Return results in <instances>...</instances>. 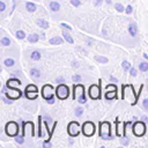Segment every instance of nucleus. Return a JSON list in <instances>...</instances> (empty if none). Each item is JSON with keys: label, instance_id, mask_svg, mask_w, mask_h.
Returning <instances> with one entry per match:
<instances>
[{"label": "nucleus", "instance_id": "obj_1", "mask_svg": "<svg viewBox=\"0 0 148 148\" xmlns=\"http://www.w3.org/2000/svg\"><path fill=\"white\" fill-rule=\"evenodd\" d=\"M74 98H77L79 99V103L83 104L86 103V95H84V88L82 84H76L74 88H73V99Z\"/></svg>", "mask_w": 148, "mask_h": 148}, {"label": "nucleus", "instance_id": "obj_2", "mask_svg": "<svg viewBox=\"0 0 148 148\" xmlns=\"http://www.w3.org/2000/svg\"><path fill=\"white\" fill-rule=\"evenodd\" d=\"M99 136L104 140H110L112 139L111 131H110V124L108 121L99 123Z\"/></svg>", "mask_w": 148, "mask_h": 148}, {"label": "nucleus", "instance_id": "obj_3", "mask_svg": "<svg viewBox=\"0 0 148 148\" xmlns=\"http://www.w3.org/2000/svg\"><path fill=\"white\" fill-rule=\"evenodd\" d=\"M42 94H43V97L50 103L52 104L54 102V98H53V87L51 84H46L43 87L42 89Z\"/></svg>", "mask_w": 148, "mask_h": 148}, {"label": "nucleus", "instance_id": "obj_4", "mask_svg": "<svg viewBox=\"0 0 148 148\" xmlns=\"http://www.w3.org/2000/svg\"><path fill=\"white\" fill-rule=\"evenodd\" d=\"M56 94H57V96H58V98H60V99H66L67 97H68V95H69V90H68V87L66 86V84H59L58 87H57V89H56Z\"/></svg>", "mask_w": 148, "mask_h": 148}, {"label": "nucleus", "instance_id": "obj_5", "mask_svg": "<svg viewBox=\"0 0 148 148\" xmlns=\"http://www.w3.org/2000/svg\"><path fill=\"white\" fill-rule=\"evenodd\" d=\"M5 130H6L7 135H9V136H15V135L17 134V132H18V125H17L16 123H14V121H9V123L6 124Z\"/></svg>", "mask_w": 148, "mask_h": 148}, {"label": "nucleus", "instance_id": "obj_6", "mask_svg": "<svg viewBox=\"0 0 148 148\" xmlns=\"http://www.w3.org/2000/svg\"><path fill=\"white\" fill-rule=\"evenodd\" d=\"M82 132H83L84 135L91 136V135L95 133V125H94L92 123H90V121L84 123L83 126H82Z\"/></svg>", "mask_w": 148, "mask_h": 148}, {"label": "nucleus", "instance_id": "obj_7", "mask_svg": "<svg viewBox=\"0 0 148 148\" xmlns=\"http://www.w3.org/2000/svg\"><path fill=\"white\" fill-rule=\"evenodd\" d=\"M145 131H146V127H145V124L142 121H138L134 124L133 126V133L138 136H141L145 134Z\"/></svg>", "mask_w": 148, "mask_h": 148}, {"label": "nucleus", "instance_id": "obj_8", "mask_svg": "<svg viewBox=\"0 0 148 148\" xmlns=\"http://www.w3.org/2000/svg\"><path fill=\"white\" fill-rule=\"evenodd\" d=\"M99 92H101L99 86L92 84V86L89 87V96H90L91 99H97V98H99Z\"/></svg>", "mask_w": 148, "mask_h": 148}, {"label": "nucleus", "instance_id": "obj_9", "mask_svg": "<svg viewBox=\"0 0 148 148\" xmlns=\"http://www.w3.org/2000/svg\"><path fill=\"white\" fill-rule=\"evenodd\" d=\"M68 133L72 136H76L79 134V124L76 121H73L68 125Z\"/></svg>", "mask_w": 148, "mask_h": 148}, {"label": "nucleus", "instance_id": "obj_10", "mask_svg": "<svg viewBox=\"0 0 148 148\" xmlns=\"http://www.w3.org/2000/svg\"><path fill=\"white\" fill-rule=\"evenodd\" d=\"M36 22H37V25L39 28H42V29H47L49 28V22L46 20H44V18H37Z\"/></svg>", "mask_w": 148, "mask_h": 148}, {"label": "nucleus", "instance_id": "obj_11", "mask_svg": "<svg viewBox=\"0 0 148 148\" xmlns=\"http://www.w3.org/2000/svg\"><path fill=\"white\" fill-rule=\"evenodd\" d=\"M128 31H130V35H131L132 37H134V36L136 35V32H138V27H136V24L131 23L130 27H128Z\"/></svg>", "mask_w": 148, "mask_h": 148}, {"label": "nucleus", "instance_id": "obj_12", "mask_svg": "<svg viewBox=\"0 0 148 148\" xmlns=\"http://www.w3.org/2000/svg\"><path fill=\"white\" fill-rule=\"evenodd\" d=\"M50 9L53 10V12H58L60 9V5L57 1H51L50 2Z\"/></svg>", "mask_w": 148, "mask_h": 148}, {"label": "nucleus", "instance_id": "obj_13", "mask_svg": "<svg viewBox=\"0 0 148 148\" xmlns=\"http://www.w3.org/2000/svg\"><path fill=\"white\" fill-rule=\"evenodd\" d=\"M25 7H27L28 12H30V13H32V12L36 10V5L32 3V2H27V3H25Z\"/></svg>", "mask_w": 148, "mask_h": 148}, {"label": "nucleus", "instance_id": "obj_14", "mask_svg": "<svg viewBox=\"0 0 148 148\" xmlns=\"http://www.w3.org/2000/svg\"><path fill=\"white\" fill-rule=\"evenodd\" d=\"M28 40H29L30 43H36V42H38V35H37V34H31V35H29V36H28Z\"/></svg>", "mask_w": 148, "mask_h": 148}, {"label": "nucleus", "instance_id": "obj_15", "mask_svg": "<svg viewBox=\"0 0 148 148\" xmlns=\"http://www.w3.org/2000/svg\"><path fill=\"white\" fill-rule=\"evenodd\" d=\"M62 37H65V39H66L68 43H71V44H72V43H74V39L72 38V36H71L69 34H67L65 30L62 31Z\"/></svg>", "mask_w": 148, "mask_h": 148}, {"label": "nucleus", "instance_id": "obj_16", "mask_svg": "<svg viewBox=\"0 0 148 148\" xmlns=\"http://www.w3.org/2000/svg\"><path fill=\"white\" fill-rule=\"evenodd\" d=\"M30 58H31L32 60H39V59H40V52H38V51H34V52H31Z\"/></svg>", "mask_w": 148, "mask_h": 148}, {"label": "nucleus", "instance_id": "obj_17", "mask_svg": "<svg viewBox=\"0 0 148 148\" xmlns=\"http://www.w3.org/2000/svg\"><path fill=\"white\" fill-rule=\"evenodd\" d=\"M25 96L29 99H34L37 97V91H25Z\"/></svg>", "mask_w": 148, "mask_h": 148}, {"label": "nucleus", "instance_id": "obj_18", "mask_svg": "<svg viewBox=\"0 0 148 148\" xmlns=\"http://www.w3.org/2000/svg\"><path fill=\"white\" fill-rule=\"evenodd\" d=\"M62 43V39L60 38V37H52L51 39H50V44H61Z\"/></svg>", "mask_w": 148, "mask_h": 148}, {"label": "nucleus", "instance_id": "obj_19", "mask_svg": "<svg viewBox=\"0 0 148 148\" xmlns=\"http://www.w3.org/2000/svg\"><path fill=\"white\" fill-rule=\"evenodd\" d=\"M30 74H31V76L32 77H40V72L38 71V69H36V68H32L31 71H30Z\"/></svg>", "mask_w": 148, "mask_h": 148}, {"label": "nucleus", "instance_id": "obj_20", "mask_svg": "<svg viewBox=\"0 0 148 148\" xmlns=\"http://www.w3.org/2000/svg\"><path fill=\"white\" fill-rule=\"evenodd\" d=\"M139 69L140 71H142V72H147L148 71V62H140V65H139Z\"/></svg>", "mask_w": 148, "mask_h": 148}, {"label": "nucleus", "instance_id": "obj_21", "mask_svg": "<svg viewBox=\"0 0 148 148\" xmlns=\"http://www.w3.org/2000/svg\"><path fill=\"white\" fill-rule=\"evenodd\" d=\"M95 59L98 61V62H101V64H106L108 62V58H105V57H99V56H95Z\"/></svg>", "mask_w": 148, "mask_h": 148}, {"label": "nucleus", "instance_id": "obj_22", "mask_svg": "<svg viewBox=\"0 0 148 148\" xmlns=\"http://www.w3.org/2000/svg\"><path fill=\"white\" fill-rule=\"evenodd\" d=\"M0 43H1V45H3V46H8V45L10 44V40H9L7 37H2L1 40H0Z\"/></svg>", "mask_w": 148, "mask_h": 148}, {"label": "nucleus", "instance_id": "obj_23", "mask_svg": "<svg viewBox=\"0 0 148 148\" xmlns=\"http://www.w3.org/2000/svg\"><path fill=\"white\" fill-rule=\"evenodd\" d=\"M3 64L6 65V66H8V67H10V66H14V64H15V61L12 59V58H8V59H6L5 61H3Z\"/></svg>", "mask_w": 148, "mask_h": 148}, {"label": "nucleus", "instance_id": "obj_24", "mask_svg": "<svg viewBox=\"0 0 148 148\" xmlns=\"http://www.w3.org/2000/svg\"><path fill=\"white\" fill-rule=\"evenodd\" d=\"M25 91H38V90H37V87L35 84H29L25 87Z\"/></svg>", "mask_w": 148, "mask_h": 148}, {"label": "nucleus", "instance_id": "obj_25", "mask_svg": "<svg viewBox=\"0 0 148 148\" xmlns=\"http://www.w3.org/2000/svg\"><path fill=\"white\" fill-rule=\"evenodd\" d=\"M16 37H17L18 39H23V38L25 37L24 31H22V30H17V31H16Z\"/></svg>", "mask_w": 148, "mask_h": 148}, {"label": "nucleus", "instance_id": "obj_26", "mask_svg": "<svg viewBox=\"0 0 148 148\" xmlns=\"http://www.w3.org/2000/svg\"><path fill=\"white\" fill-rule=\"evenodd\" d=\"M121 66H123V68H124L125 71H130V69H131V64H130L128 61H123Z\"/></svg>", "mask_w": 148, "mask_h": 148}, {"label": "nucleus", "instance_id": "obj_27", "mask_svg": "<svg viewBox=\"0 0 148 148\" xmlns=\"http://www.w3.org/2000/svg\"><path fill=\"white\" fill-rule=\"evenodd\" d=\"M114 8H116V10H118V12H120V13L125 10V9H124V6H123L121 3H116V5H114Z\"/></svg>", "mask_w": 148, "mask_h": 148}, {"label": "nucleus", "instance_id": "obj_28", "mask_svg": "<svg viewBox=\"0 0 148 148\" xmlns=\"http://www.w3.org/2000/svg\"><path fill=\"white\" fill-rule=\"evenodd\" d=\"M116 96V90H113L112 92H106L105 94V97L108 98V99H110V98H113Z\"/></svg>", "mask_w": 148, "mask_h": 148}, {"label": "nucleus", "instance_id": "obj_29", "mask_svg": "<svg viewBox=\"0 0 148 148\" xmlns=\"http://www.w3.org/2000/svg\"><path fill=\"white\" fill-rule=\"evenodd\" d=\"M82 113H83V110H82L81 108H76V109H75V116H76V117H80Z\"/></svg>", "mask_w": 148, "mask_h": 148}, {"label": "nucleus", "instance_id": "obj_30", "mask_svg": "<svg viewBox=\"0 0 148 148\" xmlns=\"http://www.w3.org/2000/svg\"><path fill=\"white\" fill-rule=\"evenodd\" d=\"M15 141H16L17 143L22 145V143L24 142V139H23V136H16V138H15Z\"/></svg>", "mask_w": 148, "mask_h": 148}, {"label": "nucleus", "instance_id": "obj_31", "mask_svg": "<svg viewBox=\"0 0 148 148\" xmlns=\"http://www.w3.org/2000/svg\"><path fill=\"white\" fill-rule=\"evenodd\" d=\"M73 81L76 82V83H79V82L81 81V76L77 75V74H76V75H73Z\"/></svg>", "mask_w": 148, "mask_h": 148}, {"label": "nucleus", "instance_id": "obj_32", "mask_svg": "<svg viewBox=\"0 0 148 148\" xmlns=\"http://www.w3.org/2000/svg\"><path fill=\"white\" fill-rule=\"evenodd\" d=\"M71 3H72L73 6H75V7H77V6L81 5V1H80V0H71Z\"/></svg>", "mask_w": 148, "mask_h": 148}, {"label": "nucleus", "instance_id": "obj_33", "mask_svg": "<svg viewBox=\"0 0 148 148\" xmlns=\"http://www.w3.org/2000/svg\"><path fill=\"white\" fill-rule=\"evenodd\" d=\"M51 146H52V145L50 143V140H46L45 142H43V147H44V148H50Z\"/></svg>", "mask_w": 148, "mask_h": 148}, {"label": "nucleus", "instance_id": "obj_34", "mask_svg": "<svg viewBox=\"0 0 148 148\" xmlns=\"http://www.w3.org/2000/svg\"><path fill=\"white\" fill-rule=\"evenodd\" d=\"M5 9H6V5H5V2L1 0V1H0V12H3Z\"/></svg>", "mask_w": 148, "mask_h": 148}, {"label": "nucleus", "instance_id": "obj_35", "mask_svg": "<svg viewBox=\"0 0 148 148\" xmlns=\"http://www.w3.org/2000/svg\"><path fill=\"white\" fill-rule=\"evenodd\" d=\"M142 105H143V108H145L146 110H148V98L143 99V102H142Z\"/></svg>", "mask_w": 148, "mask_h": 148}, {"label": "nucleus", "instance_id": "obj_36", "mask_svg": "<svg viewBox=\"0 0 148 148\" xmlns=\"http://www.w3.org/2000/svg\"><path fill=\"white\" fill-rule=\"evenodd\" d=\"M125 12H126L127 14H131V13L133 12V8H132L131 6H127V7H126V9H125Z\"/></svg>", "mask_w": 148, "mask_h": 148}, {"label": "nucleus", "instance_id": "obj_37", "mask_svg": "<svg viewBox=\"0 0 148 148\" xmlns=\"http://www.w3.org/2000/svg\"><path fill=\"white\" fill-rule=\"evenodd\" d=\"M130 74H131L132 76H135V75H136V69H135V68H131V69H130Z\"/></svg>", "mask_w": 148, "mask_h": 148}, {"label": "nucleus", "instance_id": "obj_38", "mask_svg": "<svg viewBox=\"0 0 148 148\" xmlns=\"http://www.w3.org/2000/svg\"><path fill=\"white\" fill-rule=\"evenodd\" d=\"M61 27L62 28H65V29H67V30H72V28L68 25V24H65V23H61Z\"/></svg>", "mask_w": 148, "mask_h": 148}, {"label": "nucleus", "instance_id": "obj_39", "mask_svg": "<svg viewBox=\"0 0 148 148\" xmlns=\"http://www.w3.org/2000/svg\"><path fill=\"white\" fill-rule=\"evenodd\" d=\"M116 126H117V135L120 136V131H119V123L116 121Z\"/></svg>", "mask_w": 148, "mask_h": 148}, {"label": "nucleus", "instance_id": "obj_40", "mask_svg": "<svg viewBox=\"0 0 148 148\" xmlns=\"http://www.w3.org/2000/svg\"><path fill=\"white\" fill-rule=\"evenodd\" d=\"M110 89L116 90V87H114V86H108V87H106V90H110Z\"/></svg>", "mask_w": 148, "mask_h": 148}, {"label": "nucleus", "instance_id": "obj_41", "mask_svg": "<svg viewBox=\"0 0 148 148\" xmlns=\"http://www.w3.org/2000/svg\"><path fill=\"white\" fill-rule=\"evenodd\" d=\"M121 142H123V145H127V143H128V141H127V139H126V138H124V139L121 140Z\"/></svg>", "mask_w": 148, "mask_h": 148}, {"label": "nucleus", "instance_id": "obj_42", "mask_svg": "<svg viewBox=\"0 0 148 148\" xmlns=\"http://www.w3.org/2000/svg\"><path fill=\"white\" fill-rule=\"evenodd\" d=\"M2 101H3V102H5V103H6V104H9V103H12V102H9V101H8V99H6V98H5V97H2Z\"/></svg>", "mask_w": 148, "mask_h": 148}, {"label": "nucleus", "instance_id": "obj_43", "mask_svg": "<svg viewBox=\"0 0 148 148\" xmlns=\"http://www.w3.org/2000/svg\"><path fill=\"white\" fill-rule=\"evenodd\" d=\"M101 2H102V0H96V2H95V6H99V5H101Z\"/></svg>", "mask_w": 148, "mask_h": 148}, {"label": "nucleus", "instance_id": "obj_44", "mask_svg": "<svg viewBox=\"0 0 148 148\" xmlns=\"http://www.w3.org/2000/svg\"><path fill=\"white\" fill-rule=\"evenodd\" d=\"M56 82H64V79L62 77H59V79L56 80Z\"/></svg>", "mask_w": 148, "mask_h": 148}, {"label": "nucleus", "instance_id": "obj_45", "mask_svg": "<svg viewBox=\"0 0 148 148\" xmlns=\"http://www.w3.org/2000/svg\"><path fill=\"white\" fill-rule=\"evenodd\" d=\"M110 80H111V81H113V82H117V79H116V77H113V76H110Z\"/></svg>", "mask_w": 148, "mask_h": 148}, {"label": "nucleus", "instance_id": "obj_46", "mask_svg": "<svg viewBox=\"0 0 148 148\" xmlns=\"http://www.w3.org/2000/svg\"><path fill=\"white\" fill-rule=\"evenodd\" d=\"M141 119H142V121H146V120H147V117H146V116H142Z\"/></svg>", "mask_w": 148, "mask_h": 148}, {"label": "nucleus", "instance_id": "obj_47", "mask_svg": "<svg viewBox=\"0 0 148 148\" xmlns=\"http://www.w3.org/2000/svg\"><path fill=\"white\" fill-rule=\"evenodd\" d=\"M143 57H145V59H148V54L147 53H143Z\"/></svg>", "mask_w": 148, "mask_h": 148}, {"label": "nucleus", "instance_id": "obj_48", "mask_svg": "<svg viewBox=\"0 0 148 148\" xmlns=\"http://www.w3.org/2000/svg\"><path fill=\"white\" fill-rule=\"evenodd\" d=\"M111 1H112V0H105L106 3H111Z\"/></svg>", "mask_w": 148, "mask_h": 148}]
</instances>
